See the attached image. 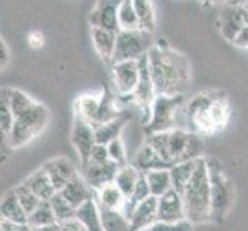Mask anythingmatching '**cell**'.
I'll use <instances>...</instances> for the list:
<instances>
[{"mask_svg":"<svg viewBox=\"0 0 248 231\" xmlns=\"http://www.w3.org/2000/svg\"><path fill=\"white\" fill-rule=\"evenodd\" d=\"M148 62L157 96H185L191 83V65L186 56L159 40L150 49Z\"/></svg>","mask_w":248,"mask_h":231,"instance_id":"obj_1","label":"cell"},{"mask_svg":"<svg viewBox=\"0 0 248 231\" xmlns=\"http://www.w3.org/2000/svg\"><path fill=\"white\" fill-rule=\"evenodd\" d=\"M185 203L186 220L191 224H205L213 222L211 213V185L207 159L202 157L198 160L193 179L186 185L182 194Z\"/></svg>","mask_w":248,"mask_h":231,"instance_id":"obj_2","label":"cell"},{"mask_svg":"<svg viewBox=\"0 0 248 231\" xmlns=\"http://www.w3.org/2000/svg\"><path fill=\"white\" fill-rule=\"evenodd\" d=\"M145 134L188 131L185 96H157L151 107V117L143 126Z\"/></svg>","mask_w":248,"mask_h":231,"instance_id":"obj_3","label":"cell"},{"mask_svg":"<svg viewBox=\"0 0 248 231\" xmlns=\"http://www.w3.org/2000/svg\"><path fill=\"white\" fill-rule=\"evenodd\" d=\"M208 173H210V185H211V213L213 222H222L232 210L236 188L232 179L224 171L222 165L216 159H207Z\"/></svg>","mask_w":248,"mask_h":231,"instance_id":"obj_4","label":"cell"},{"mask_svg":"<svg viewBox=\"0 0 248 231\" xmlns=\"http://www.w3.org/2000/svg\"><path fill=\"white\" fill-rule=\"evenodd\" d=\"M49 122V111L44 104H36L28 113L16 119L14 126L6 138V142L11 148H20L36 139L39 134L45 131Z\"/></svg>","mask_w":248,"mask_h":231,"instance_id":"obj_5","label":"cell"},{"mask_svg":"<svg viewBox=\"0 0 248 231\" xmlns=\"http://www.w3.org/2000/svg\"><path fill=\"white\" fill-rule=\"evenodd\" d=\"M216 96V91H202L186 104V122L188 131L203 136H213L217 130L210 116L211 102Z\"/></svg>","mask_w":248,"mask_h":231,"instance_id":"obj_6","label":"cell"},{"mask_svg":"<svg viewBox=\"0 0 248 231\" xmlns=\"http://www.w3.org/2000/svg\"><path fill=\"white\" fill-rule=\"evenodd\" d=\"M155 46L153 34L147 31H121L117 34L114 63L121 62H138L143 56L150 53V49Z\"/></svg>","mask_w":248,"mask_h":231,"instance_id":"obj_7","label":"cell"},{"mask_svg":"<svg viewBox=\"0 0 248 231\" xmlns=\"http://www.w3.org/2000/svg\"><path fill=\"white\" fill-rule=\"evenodd\" d=\"M203 150V140L199 134L185 130L168 133V156L173 165L202 159Z\"/></svg>","mask_w":248,"mask_h":231,"instance_id":"obj_8","label":"cell"},{"mask_svg":"<svg viewBox=\"0 0 248 231\" xmlns=\"http://www.w3.org/2000/svg\"><path fill=\"white\" fill-rule=\"evenodd\" d=\"M156 97H157V94L155 88V82H153V77H151L148 54H147L139 61L138 87H136L131 96H128L126 99H131L134 102V105H138L142 109V113L145 114V119H147V122H148L151 117V107L155 104Z\"/></svg>","mask_w":248,"mask_h":231,"instance_id":"obj_9","label":"cell"},{"mask_svg":"<svg viewBox=\"0 0 248 231\" xmlns=\"http://www.w3.org/2000/svg\"><path fill=\"white\" fill-rule=\"evenodd\" d=\"M71 142H73V147L79 154L82 167H87L90 156H91V151L97 145L96 131H94V128L88 122H85L78 114H74V121H73Z\"/></svg>","mask_w":248,"mask_h":231,"instance_id":"obj_10","label":"cell"},{"mask_svg":"<svg viewBox=\"0 0 248 231\" xmlns=\"http://www.w3.org/2000/svg\"><path fill=\"white\" fill-rule=\"evenodd\" d=\"M247 27L245 17H244V8L242 3L233 6L232 2L225 3L219 13V31L230 44H234V40L239 37V34Z\"/></svg>","mask_w":248,"mask_h":231,"instance_id":"obj_11","label":"cell"},{"mask_svg":"<svg viewBox=\"0 0 248 231\" xmlns=\"http://www.w3.org/2000/svg\"><path fill=\"white\" fill-rule=\"evenodd\" d=\"M111 76H113L116 91L122 97L131 96L139 82V61L113 63L111 65Z\"/></svg>","mask_w":248,"mask_h":231,"instance_id":"obj_12","label":"cell"},{"mask_svg":"<svg viewBox=\"0 0 248 231\" xmlns=\"http://www.w3.org/2000/svg\"><path fill=\"white\" fill-rule=\"evenodd\" d=\"M186 220L184 198L177 191L170 190L157 198V222L162 224H177Z\"/></svg>","mask_w":248,"mask_h":231,"instance_id":"obj_13","label":"cell"},{"mask_svg":"<svg viewBox=\"0 0 248 231\" xmlns=\"http://www.w3.org/2000/svg\"><path fill=\"white\" fill-rule=\"evenodd\" d=\"M119 5H121V2H113V0H100V2H97L88 15L91 28L107 30L116 34L121 32L117 20Z\"/></svg>","mask_w":248,"mask_h":231,"instance_id":"obj_14","label":"cell"},{"mask_svg":"<svg viewBox=\"0 0 248 231\" xmlns=\"http://www.w3.org/2000/svg\"><path fill=\"white\" fill-rule=\"evenodd\" d=\"M44 171L48 174V177L53 182L56 191H62L63 188L70 184L73 179L78 176V169H76L74 164L68 157H54L46 160L42 165Z\"/></svg>","mask_w":248,"mask_h":231,"instance_id":"obj_15","label":"cell"},{"mask_svg":"<svg viewBox=\"0 0 248 231\" xmlns=\"http://www.w3.org/2000/svg\"><path fill=\"white\" fill-rule=\"evenodd\" d=\"M119 169H121V167L116 165L114 162H111V160L102 165H87L83 168V173H85L83 177L93 190L97 193L102 188L114 184Z\"/></svg>","mask_w":248,"mask_h":231,"instance_id":"obj_16","label":"cell"},{"mask_svg":"<svg viewBox=\"0 0 248 231\" xmlns=\"http://www.w3.org/2000/svg\"><path fill=\"white\" fill-rule=\"evenodd\" d=\"M59 194H61L74 210H79L82 205H85L88 200L96 198V191L88 185V182L85 181V177L79 174L76 176L62 191H59Z\"/></svg>","mask_w":248,"mask_h":231,"instance_id":"obj_17","label":"cell"},{"mask_svg":"<svg viewBox=\"0 0 248 231\" xmlns=\"http://www.w3.org/2000/svg\"><path fill=\"white\" fill-rule=\"evenodd\" d=\"M131 165L138 169L140 174L150 173V171H156V169H171L173 168V165L167 164V162L162 159L148 143H143L139 148V151L136 153V156L131 162Z\"/></svg>","mask_w":248,"mask_h":231,"instance_id":"obj_18","label":"cell"},{"mask_svg":"<svg viewBox=\"0 0 248 231\" xmlns=\"http://www.w3.org/2000/svg\"><path fill=\"white\" fill-rule=\"evenodd\" d=\"M91 42L94 49L97 51L99 57L105 63H114L116 54V44H117V34L100 28H91Z\"/></svg>","mask_w":248,"mask_h":231,"instance_id":"obj_19","label":"cell"},{"mask_svg":"<svg viewBox=\"0 0 248 231\" xmlns=\"http://www.w3.org/2000/svg\"><path fill=\"white\" fill-rule=\"evenodd\" d=\"M157 222V198L151 196L134 210L130 219V231H142Z\"/></svg>","mask_w":248,"mask_h":231,"instance_id":"obj_20","label":"cell"},{"mask_svg":"<svg viewBox=\"0 0 248 231\" xmlns=\"http://www.w3.org/2000/svg\"><path fill=\"white\" fill-rule=\"evenodd\" d=\"M122 114L124 113L121 111V108H119L116 97L108 90H104V92L100 94L99 108H97L96 117H94L91 126L96 130V128L105 125V123H108L111 121H114V119H117L119 116H122Z\"/></svg>","mask_w":248,"mask_h":231,"instance_id":"obj_21","label":"cell"},{"mask_svg":"<svg viewBox=\"0 0 248 231\" xmlns=\"http://www.w3.org/2000/svg\"><path fill=\"white\" fill-rule=\"evenodd\" d=\"M23 184L27 185L42 202H49L57 194L53 182H51V179L48 177V174L45 173L42 167H40V169L34 171Z\"/></svg>","mask_w":248,"mask_h":231,"instance_id":"obj_22","label":"cell"},{"mask_svg":"<svg viewBox=\"0 0 248 231\" xmlns=\"http://www.w3.org/2000/svg\"><path fill=\"white\" fill-rule=\"evenodd\" d=\"M0 213H2L3 220H8L11 224H17V225H28V215L20 205L19 199H17L14 190L8 191L3 196Z\"/></svg>","mask_w":248,"mask_h":231,"instance_id":"obj_23","label":"cell"},{"mask_svg":"<svg viewBox=\"0 0 248 231\" xmlns=\"http://www.w3.org/2000/svg\"><path fill=\"white\" fill-rule=\"evenodd\" d=\"M210 116L217 133L225 130V126L228 125L230 121V116H232V108H230V102L224 91H216V96L213 99L210 107Z\"/></svg>","mask_w":248,"mask_h":231,"instance_id":"obj_24","label":"cell"},{"mask_svg":"<svg viewBox=\"0 0 248 231\" xmlns=\"http://www.w3.org/2000/svg\"><path fill=\"white\" fill-rule=\"evenodd\" d=\"M76 219L82 222V225L87 228V231H105L104 224H102L100 210H99V203L96 198L88 200L76 211Z\"/></svg>","mask_w":248,"mask_h":231,"instance_id":"obj_25","label":"cell"},{"mask_svg":"<svg viewBox=\"0 0 248 231\" xmlns=\"http://www.w3.org/2000/svg\"><path fill=\"white\" fill-rule=\"evenodd\" d=\"M196 165H198V160H190V162H184V164H177L170 169L173 190L177 191L181 196L184 194L186 185L190 184V181L193 179Z\"/></svg>","mask_w":248,"mask_h":231,"instance_id":"obj_26","label":"cell"},{"mask_svg":"<svg viewBox=\"0 0 248 231\" xmlns=\"http://www.w3.org/2000/svg\"><path fill=\"white\" fill-rule=\"evenodd\" d=\"M128 114H122L119 116L117 119H114V121H111L105 125H102L99 128H96V142L99 145H109L113 140L119 139V136H121L124 126L126 125L128 122Z\"/></svg>","mask_w":248,"mask_h":231,"instance_id":"obj_27","label":"cell"},{"mask_svg":"<svg viewBox=\"0 0 248 231\" xmlns=\"http://www.w3.org/2000/svg\"><path fill=\"white\" fill-rule=\"evenodd\" d=\"M8 100H10V105H11V109L14 113V117H20L22 114L28 113L30 109H32L36 107L37 102H34L27 92H23L22 90H16V88H10V87H5L2 90Z\"/></svg>","mask_w":248,"mask_h":231,"instance_id":"obj_28","label":"cell"},{"mask_svg":"<svg viewBox=\"0 0 248 231\" xmlns=\"http://www.w3.org/2000/svg\"><path fill=\"white\" fill-rule=\"evenodd\" d=\"M143 176H145V179H147L151 196H155V198H160V196H164L170 190H173L170 169L150 171V173H145Z\"/></svg>","mask_w":248,"mask_h":231,"instance_id":"obj_29","label":"cell"},{"mask_svg":"<svg viewBox=\"0 0 248 231\" xmlns=\"http://www.w3.org/2000/svg\"><path fill=\"white\" fill-rule=\"evenodd\" d=\"M148 198H151V191H150V186L147 184V179H145V176L142 174L140 181L138 182V185H136V188H134V191L131 193L130 198H126L125 203H124V208H122L124 216L130 220L134 210L138 208L142 202L147 200Z\"/></svg>","mask_w":248,"mask_h":231,"instance_id":"obj_30","label":"cell"},{"mask_svg":"<svg viewBox=\"0 0 248 231\" xmlns=\"http://www.w3.org/2000/svg\"><path fill=\"white\" fill-rule=\"evenodd\" d=\"M96 200L100 207H104V208L122 211L126 198L124 196V193L116 186V184H111V185L102 188L100 191L96 193Z\"/></svg>","mask_w":248,"mask_h":231,"instance_id":"obj_31","label":"cell"},{"mask_svg":"<svg viewBox=\"0 0 248 231\" xmlns=\"http://www.w3.org/2000/svg\"><path fill=\"white\" fill-rule=\"evenodd\" d=\"M134 10L139 19V27L142 31L155 32L156 28V13H155V3L148 0H133Z\"/></svg>","mask_w":248,"mask_h":231,"instance_id":"obj_32","label":"cell"},{"mask_svg":"<svg viewBox=\"0 0 248 231\" xmlns=\"http://www.w3.org/2000/svg\"><path fill=\"white\" fill-rule=\"evenodd\" d=\"M140 177H142V174L130 164V165L119 169L114 184L119 190L124 193L125 198H130L131 193L134 191L136 185H138V182L140 181Z\"/></svg>","mask_w":248,"mask_h":231,"instance_id":"obj_33","label":"cell"},{"mask_svg":"<svg viewBox=\"0 0 248 231\" xmlns=\"http://www.w3.org/2000/svg\"><path fill=\"white\" fill-rule=\"evenodd\" d=\"M117 20H119V28H121V31L140 30L139 19H138V14H136L133 0H122L121 5H119Z\"/></svg>","mask_w":248,"mask_h":231,"instance_id":"obj_34","label":"cell"},{"mask_svg":"<svg viewBox=\"0 0 248 231\" xmlns=\"http://www.w3.org/2000/svg\"><path fill=\"white\" fill-rule=\"evenodd\" d=\"M102 224L105 231H130V220H128L122 211L108 210L99 205Z\"/></svg>","mask_w":248,"mask_h":231,"instance_id":"obj_35","label":"cell"},{"mask_svg":"<svg viewBox=\"0 0 248 231\" xmlns=\"http://www.w3.org/2000/svg\"><path fill=\"white\" fill-rule=\"evenodd\" d=\"M57 224L53 207L49 202H42L39 207L28 216V225L31 228H42Z\"/></svg>","mask_w":248,"mask_h":231,"instance_id":"obj_36","label":"cell"},{"mask_svg":"<svg viewBox=\"0 0 248 231\" xmlns=\"http://www.w3.org/2000/svg\"><path fill=\"white\" fill-rule=\"evenodd\" d=\"M49 203H51V207H53L57 224H63V222H68L76 217V211L78 210H74L59 193L49 200Z\"/></svg>","mask_w":248,"mask_h":231,"instance_id":"obj_37","label":"cell"},{"mask_svg":"<svg viewBox=\"0 0 248 231\" xmlns=\"http://www.w3.org/2000/svg\"><path fill=\"white\" fill-rule=\"evenodd\" d=\"M13 190H14V193H16V196H17V199H19L20 205L23 207V210L27 211V215H28V216H30L31 213L42 203V200H40V199L37 198V196L34 194L25 184L17 185L16 188H13Z\"/></svg>","mask_w":248,"mask_h":231,"instance_id":"obj_38","label":"cell"},{"mask_svg":"<svg viewBox=\"0 0 248 231\" xmlns=\"http://www.w3.org/2000/svg\"><path fill=\"white\" fill-rule=\"evenodd\" d=\"M16 117L11 109L10 100H8L6 94L2 91V96H0V128H2V134L5 138H8L14 126Z\"/></svg>","mask_w":248,"mask_h":231,"instance_id":"obj_39","label":"cell"},{"mask_svg":"<svg viewBox=\"0 0 248 231\" xmlns=\"http://www.w3.org/2000/svg\"><path fill=\"white\" fill-rule=\"evenodd\" d=\"M108 147V154H109V160L114 162L116 165H119L121 168L130 165L126 160V151H125V145L124 142L121 140V138L113 140L109 145H107Z\"/></svg>","mask_w":248,"mask_h":231,"instance_id":"obj_40","label":"cell"},{"mask_svg":"<svg viewBox=\"0 0 248 231\" xmlns=\"http://www.w3.org/2000/svg\"><path fill=\"white\" fill-rule=\"evenodd\" d=\"M142 231H194V228L191 222L182 220L177 222V224H162V222H156L155 225H151Z\"/></svg>","mask_w":248,"mask_h":231,"instance_id":"obj_41","label":"cell"},{"mask_svg":"<svg viewBox=\"0 0 248 231\" xmlns=\"http://www.w3.org/2000/svg\"><path fill=\"white\" fill-rule=\"evenodd\" d=\"M109 162V154H108V147L107 145H96L91 151V156L87 165H102ZM85 168V167H83Z\"/></svg>","mask_w":248,"mask_h":231,"instance_id":"obj_42","label":"cell"},{"mask_svg":"<svg viewBox=\"0 0 248 231\" xmlns=\"http://www.w3.org/2000/svg\"><path fill=\"white\" fill-rule=\"evenodd\" d=\"M27 40H28V45H30L31 48H34V49H39V48H42V46L45 45V37H44V34H42L40 31H37V30L31 31V32L28 34Z\"/></svg>","mask_w":248,"mask_h":231,"instance_id":"obj_43","label":"cell"},{"mask_svg":"<svg viewBox=\"0 0 248 231\" xmlns=\"http://www.w3.org/2000/svg\"><path fill=\"white\" fill-rule=\"evenodd\" d=\"M0 231H32V228L30 225H17V224H11V222L3 220L0 222Z\"/></svg>","mask_w":248,"mask_h":231,"instance_id":"obj_44","label":"cell"},{"mask_svg":"<svg viewBox=\"0 0 248 231\" xmlns=\"http://www.w3.org/2000/svg\"><path fill=\"white\" fill-rule=\"evenodd\" d=\"M8 63H10V49H8L6 42L2 39L0 40V66H2V70H5Z\"/></svg>","mask_w":248,"mask_h":231,"instance_id":"obj_45","label":"cell"},{"mask_svg":"<svg viewBox=\"0 0 248 231\" xmlns=\"http://www.w3.org/2000/svg\"><path fill=\"white\" fill-rule=\"evenodd\" d=\"M61 227H62V231H87V228L82 225V222L76 217L68 222H63V224H61Z\"/></svg>","mask_w":248,"mask_h":231,"instance_id":"obj_46","label":"cell"},{"mask_svg":"<svg viewBox=\"0 0 248 231\" xmlns=\"http://www.w3.org/2000/svg\"><path fill=\"white\" fill-rule=\"evenodd\" d=\"M233 45L237 46V48H245V49H248V25L244 28V31L239 34V37L234 40Z\"/></svg>","mask_w":248,"mask_h":231,"instance_id":"obj_47","label":"cell"},{"mask_svg":"<svg viewBox=\"0 0 248 231\" xmlns=\"http://www.w3.org/2000/svg\"><path fill=\"white\" fill-rule=\"evenodd\" d=\"M32 231H62L61 224H54L49 227H42V228H32Z\"/></svg>","mask_w":248,"mask_h":231,"instance_id":"obj_48","label":"cell"},{"mask_svg":"<svg viewBox=\"0 0 248 231\" xmlns=\"http://www.w3.org/2000/svg\"><path fill=\"white\" fill-rule=\"evenodd\" d=\"M242 8L248 13V0H247V2H242Z\"/></svg>","mask_w":248,"mask_h":231,"instance_id":"obj_49","label":"cell"}]
</instances>
